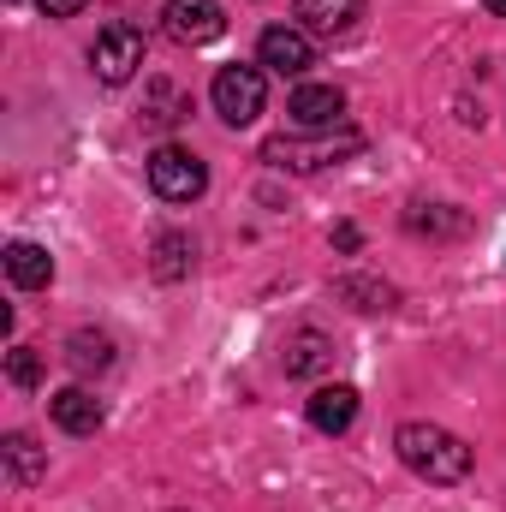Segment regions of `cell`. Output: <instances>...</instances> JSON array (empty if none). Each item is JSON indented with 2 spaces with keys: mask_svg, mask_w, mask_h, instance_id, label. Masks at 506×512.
Segmentation results:
<instances>
[{
  "mask_svg": "<svg viewBox=\"0 0 506 512\" xmlns=\"http://www.w3.org/2000/svg\"><path fill=\"white\" fill-rule=\"evenodd\" d=\"M6 280L24 286V292H36V286L54 280V256L42 251V245H30V239H12L6 245Z\"/></svg>",
  "mask_w": 506,
  "mask_h": 512,
  "instance_id": "cell-14",
  "label": "cell"
},
{
  "mask_svg": "<svg viewBox=\"0 0 506 512\" xmlns=\"http://www.w3.org/2000/svg\"><path fill=\"white\" fill-rule=\"evenodd\" d=\"M286 114H292L298 131H334L346 120V90L340 84H298L292 102H286Z\"/></svg>",
  "mask_w": 506,
  "mask_h": 512,
  "instance_id": "cell-8",
  "label": "cell"
},
{
  "mask_svg": "<svg viewBox=\"0 0 506 512\" xmlns=\"http://www.w3.org/2000/svg\"><path fill=\"white\" fill-rule=\"evenodd\" d=\"M304 417H310V429H322V435H346V429L358 423V387H346V382L316 387V393L304 399Z\"/></svg>",
  "mask_w": 506,
  "mask_h": 512,
  "instance_id": "cell-10",
  "label": "cell"
},
{
  "mask_svg": "<svg viewBox=\"0 0 506 512\" xmlns=\"http://www.w3.org/2000/svg\"><path fill=\"white\" fill-rule=\"evenodd\" d=\"M364 149V137L358 131H316V137H268L262 143V161L268 167H286V173H322V167H334V161H346V155H358Z\"/></svg>",
  "mask_w": 506,
  "mask_h": 512,
  "instance_id": "cell-2",
  "label": "cell"
},
{
  "mask_svg": "<svg viewBox=\"0 0 506 512\" xmlns=\"http://www.w3.org/2000/svg\"><path fill=\"white\" fill-rule=\"evenodd\" d=\"M48 417L66 435H96L102 429V399L90 387H60V393H48Z\"/></svg>",
  "mask_w": 506,
  "mask_h": 512,
  "instance_id": "cell-12",
  "label": "cell"
},
{
  "mask_svg": "<svg viewBox=\"0 0 506 512\" xmlns=\"http://www.w3.org/2000/svg\"><path fill=\"white\" fill-rule=\"evenodd\" d=\"M6 6H18V0H6Z\"/></svg>",
  "mask_w": 506,
  "mask_h": 512,
  "instance_id": "cell-24",
  "label": "cell"
},
{
  "mask_svg": "<svg viewBox=\"0 0 506 512\" xmlns=\"http://www.w3.org/2000/svg\"><path fill=\"white\" fill-rule=\"evenodd\" d=\"M393 453L423 483H465L471 477V447L453 429H441V423H399Z\"/></svg>",
  "mask_w": 506,
  "mask_h": 512,
  "instance_id": "cell-1",
  "label": "cell"
},
{
  "mask_svg": "<svg viewBox=\"0 0 506 512\" xmlns=\"http://www.w3.org/2000/svg\"><path fill=\"white\" fill-rule=\"evenodd\" d=\"M191 256H197V245L185 233H161L155 239V280H185L191 274Z\"/></svg>",
  "mask_w": 506,
  "mask_h": 512,
  "instance_id": "cell-19",
  "label": "cell"
},
{
  "mask_svg": "<svg viewBox=\"0 0 506 512\" xmlns=\"http://www.w3.org/2000/svg\"><path fill=\"white\" fill-rule=\"evenodd\" d=\"M185 114H191V102H185L173 84H155V90H149V102H143V126H149V131H173Z\"/></svg>",
  "mask_w": 506,
  "mask_h": 512,
  "instance_id": "cell-18",
  "label": "cell"
},
{
  "mask_svg": "<svg viewBox=\"0 0 506 512\" xmlns=\"http://www.w3.org/2000/svg\"><path fill=\"white\" fill-rule=\"evenodd\" d=\"M161 18H167V36L185 42V48H203V42H215V36L227 30L221 0H167Z\"/></svg>",
  "mask_w": 506,
  "mask_h": 512,
  "instance_id": "cell-7",
  "label": "cell"
},
{
  "mask_svg": "<svg viewBox=\"0 0 506 512\" xmlns=\"http://www.w3.org/2000/svg\"><path fill=\"white\" fill-rule=\"evenodd\" d=\"M0 459H6V483H12V489H36L42 471H48V453H42L24 429H12V435L0 441Z\"/></svg>",
  "mask_w": 506,
  "mask_h": 512,
  "instance_id": "cell-13",
  "label": "cell"
},
{
  "mask_svg": "<svg viewBox=\"0 0 506 512\" xmlns=\"http://www.w3.org/2000/svg\"><path fill=\"white\" fill-rule=\"evenodd\" d=\"M137 66H143V36H137L131 24L96 30V42H90V72H96L102 84H131Z\"/></svg>",
  "mask_w": 506,
  "mask_h": 512,
  "instance_id": "cell-5",
  "label": "cell"
},
{
  "mask_svg": "<svg viewBox=\"0 0 506 512\" xmlns=\"http://www.w3.org/2000/svg\"><path fill=\"white\" fill-rule=\"evenodd\" d=\"M405 227L417 239H453V233H465V215H453L447 203H411L405 209Z\"/></svg>",
  "mask_w": 506,
  "mask_h": 512,
  "instance_id": "cell-16",
  "label": "cell"
},
{
  "mask_svg": "<svg viewBox=\"0 0 506 512\" xmlns=\"http://www.w3.org/2000/svg\"><path fill=\"white\" fill-rule=\"evenodd\" d=\"M149 191H155L161 203H197V197L209 191V167H203L191 149L161 143V149L149 155Z\"/></svg>",
  "mask_w": 506,
  "mask_h": 512,
  "instance_id": "cell-3",
  "label": "cell"
},
{
  "mask_svg": "<svg viewBox=\"0 0 506 512\" xmlns=\"http://www.w3.org/2000/svg\"><path fill=\"white\" fill-rule=\"evenodd\" d=\"M6 382L12 387H36L42 382V358H36L30 346H12V352H6Z\"/></svg>",
  "mask_w": 506,
  "mask_h": 512,
  "instance_id": "cell-20",
  "label": "cell"
},
{
  "mask_svg": "<svg viewBox=\"0 0 506 512\" xmlns=\"http://www.w3.org/2000/svg\"><path fill=\"white\" fill-rule=\"evenodd\" d=\"M358 245H364V233H358V227H352V221H340V227H334V251H358Z\"/></svg>",
  "mask_w": 506,
  "mask_h": 512,
  "instance_id": "cell-22",
  "label": "cell"
},
{
  "mask_svg": "<svg viewBox=\"0 0 506 512\" xmlns=\"http://www.w3.org/2000/svg\"><path fill=\"white\" fill-rule=\"evenodd\" d=\"M483 6H489V12H495V18H506V0H483Z\"/></svg>",
  "mask_w": 506,
  "mask_h": 512,
  "instance_id": "cell-23",
  "label": "cell"
},
{
  "mask_svg": "<svg viewBox=\"0 0 506 512\" xmlns=\"http://www.w3.org/2000/svg\"><path fill=\"white\" fill-rule=\"evenodd\" d=\"M280 364H286V376H292V382H310V376L334 370V340H328L322 328H298V334L286 340Z\"/></svg>",
  "mask_w": 506,
  "mask_h": 512,
  "instance_id": "cell-11",
  "label": "cell"
},
{
  "mask_svg": "<svg viewBox=\"0 0 506 512\" xmlns=\"http://www.w3.org/2000/svg\"><path fill=\"white\" fill-rule=\"evenodd\" d=\"M209 102H215V114H221L233 131H245L256 114H262V102H268L262 66H221L215 84H209Z\"/></svg>",
  "mask_w": 506,
  "mask_h": 512,
  "instance_id": "cell-4",
  "label": "cell"
},
{
  "mask_svg": "<svg viewBox=\"0 0 506 512\" xmlns=\"http://www.w3.org/2000/svg\"><path fill=\"white\" fill-rule=\"evenodd\" d=\"M364 18V0H292V24L304 36H346L352 24Z\"/></svg>",
  "mask_w": 506,
  "mask_h": 512,
  "instance_id": "cell-9",
  "label": "cell"
},
{
  "mask_svg": "<svg viewBox=\"0 0 506 512\" xmlns=\"http://www.w3.org/2000/svg\"><path fill=\"white\" fill-rule=\"evenodd\" d=\"M334 298H346L352 310H393V286L370 280V274H340L334 280Z\"/></svg>",
  "mask_w": 506,
  "mask_h": 512,
  "instance_id": "cell-17",
  "label": "cell"
},
{
  "mask_svg": "<svg viewBox=\"0 0 506 512\" xmlns=\"http://www.w3.org/2000/svg\"><path fill=\"white\" fill-rule=\"evenodd\" d=\"M256 66H268V72H280V78H304V72L316 66V48H310V36H304L298 24H268V30L256 36Z\"/></svg>",
  "mask_w": 506,
  "mask_h": 512,
  "instance_id": "cell-6",
  "label": "cell"
},
{
  "mask_svg": "<svg viewBox=\"0 0 506 512\" xmlns=\"http://www.w3.org/2000/svg\"><path fill=\"white\" fill-rule=\"evenodd\" d=\"M66 364H72L78 376H102V370L114 364V340L96 334V328H78V334L66 340Z\"/></svg>",
  "mask_w": 506,
  "mask_h": 512,
  "instance_id": "cell-15",
  "label": "cell"
},
{
  "mask_svg": "<svg viewBox=\"0 0 506 512\" xmlns=\"http://www.w3.org/2000/svg\"><path fill=\"white\" fill-rule=\"evenodd\" d=\"M36 12L42 18H72V12H84V0H36Z\"/></svg>",
  "mask_w": 506,
  "mask_h": 512,
  "instance_id": "cell-21",
  "label": "cell"
}]
</instances>
